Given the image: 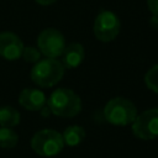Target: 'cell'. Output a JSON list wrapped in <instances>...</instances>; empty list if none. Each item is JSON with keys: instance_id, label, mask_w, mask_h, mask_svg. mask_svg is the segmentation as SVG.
<instances>
[{"instance_id": "obj_3", "label": "cell", "mask_w": 158, "mask_h": 158, "mask_svg": "<svg viewBox=\"0 0 158 158\" xmlns=\"http://www.w3.org/2000/svg\"><path fill=\"white\" fill-rule=\"evenodd\" d=\"M104 116L111 125L127 126L137 117V107L131 100L117 96L107 101L104 109Z\"/></svg>"}, {"instance_id": "obj_10", "label": "cell", "mask_w": 158, "mask_h": 158, "mask_svg": "<svg viewBox=\"0 0 158 158\" xmlns=\"http://www.w3.org/2000/svg\"><path fill=\"white\" fill-rule=\"evenodd\" d=\"M62 57V64L67 69H73L79 67L85 57L84 47L78 42H72L68 46H65Z\"/></svg>"}, {"instance_id": "obj_6", "label": "cell", "mask_w": 158, "mask_h": 158, "mask_svg": "<svg viewBox=\"0 0 158 158\" xmlns=\"http://www.w3.org/2000/svg\"><path fill=\"white\" fill-rule=\"evenodd\" d=\"M37 46L46 58L57 59L63 54L65 48V38L60 31L56 28H44L37 37Z\"/></svg>"}, {"instance_id": "obj_15", "label": "cell", "mask_w": 158, "mask_h": 158, "mask_svg": "<svg viewBox=\"0 0 158 158\" xmlns=\"http://www.w3.org/2000/svg\"><path fill=\"white\" fill-rule=\"evenodd\" d=\"M26 62L28 63H37L40 59H41V52L40 49L32 47V46H27V47H23V51H22V56H21Z\"/></svg>"}, {"instance_id": "obj_2", "label": "cell", "mask_w": 158, "mask_h": 158, "mask_svg": "<svg viewBox=\"0 0 158 158\" xmlns=\"http://www.w3.org/2000/svg\"><path fill=\"white\" fill-rule=\"evenodd\" d=\"M64 75L62 62L53 58L40 59L31 69L32 81L41 88H51L56 85Z\"/></svg>"}, {"instance_id": "obj_9", "label": "cell", "mask_w": 158, "mask_h": 158, "mask_svg": "<svg viewBox=\"0 0 158 158\" xmlns=\"http://www.w3.org/2000/svg\"><path fill=\"white\" fill-rule=\"evenodd\" d=\"M20 105L28 111H40L44 107L47 102V98L40 89L26 88L19 95Z\"/></svg>"}, {"instance_id": "obj_4", "label": "cell", "mask_w": 158, "mask_h": 158, "mask_svg": "<svg viewBox=\"0 0 158 158\" xmlns=\"http://www.w3.org/2000/svg\"><path fill=\"white\" fill-rule=\"evenodd\" d=\"M31 148L42 157L57 156L64 148L62 133L51 128L41 130L32 136Z\"/></svg>"}, {"instance_id": "obj_17", "label": "cell", "mask_w": 158, "mask_h": 158, "mask_svg": "<svg viewBox=\"0 0 158 158\" xmlns=\"http://www.w3.org/2000/svg\"><path fill=\"white\" fill-rule=\"evenodd\" d=\"M149 25L151 27H153L154 30H158V16L157 15H152L149 19Z\"/></svg>"}, {"instance_id": "obj_11", "label": "cell", "mask_w": 158, "mask_h": 158, "mask_svg": "<svg viewBox=\"0 0 158 158\" xmlns=\"http://www.w3.org/2000/svg\"><path fill=\"white\" fill-rule=\"evenodd\" d=\"M85 130L79 126V125H72V126H68L64 132L62 133V137H63V142L64 144L69 146V147H74V146H78L80 144L84 138H85Z\"/></svg>"}, {"instance_id": "obj_13", "label": "cell", "mask_w": 158, "mask_h": 158, "mask_svg": "<svg viewBox=\"0 0 158 158\" xmlns=\"http://www.w3.org/2000/svg\"><path fill=\"white\" fill-rule=\"evenodd\" d=\"M19 136L10 127H0V147L1 148H12L17 144Z\"/></svg>"}, {"instance_id": "obj_18", "label": "cell", "mask_w": 158, "mask_h": 158, "mask_svg": "<svg viewBox=\"0 0 158 158\" xmlns=\"http://www.w3.org/2000/svg\"><path fill=\"white\" fill-rule=\"evenodd\" d=\"M35 1L42 6H48V5H52L53 2H56L57 0H35Z\"/></svg>"}, {"instance_id": "obj_1", "label": "cell", "mask_w": 158, "mask_h": 158, "mask_svg": "<svg viewBox=\"0 0 158 158\" xmlns=\"http://www.w3.org/2000/svg\"><path fill=\"white\" fill-rule=\"evenodd\" d=\"M49 111L59 117H73L81 110V100L78 94L68 88L56 89L47 99Z\"/></svg>"}, {"instance_id": "obj_16", "label": "cell", "mask_w": 158, "mask_h": 158, "mask_svg": "<svg viewBox=\"0 0 158 158\" xmlns=\"http://www.w3.org/2000/svg\"><path fill=\"white\" fill-rule=\"evenodd\" d=\"M147 5L152 15L158 16V0H147Z\"/></svg>"}, {"instance_id": "obj_12", "label": "cell", "mask_w": 158, "mask_h": 158, "mask_svg": "<svg viewBox=\"0 0 158 158\" xmlns=\"http://www.w3.org/2000/svg\"><path fill=\"white\" fill-rule=\"evenodd\" d=\"M21 115L12 106L0 107V126L1 127H15L20 123Z\"/></svg>"}, {"instance_id": "obj_5", "label": "cell", "mask_w": 158, "mask_h": 158, "mask_svg": "<svg viewBox=\"0 0 158 158\" xmlns=\"http://www.w3.org/2000/svg\"><path fill=\"white\" fill-rule=\"evenodd\" d=\"M121 28V23L116 14L109 10H102L96 16L94 25H93V32L96 40L101 42H111L114 41Z\"/></svg>"}, {"instance_id": "obj_14", "label": "cell", "mask_w": 158, "mask_h": 158, "mask_svg": "<svg viewBox=\"0 0 158 158\" xmlns=\"http://www.w3.org/2000/svg\"><path fill=\"white\" fill-rule=\"evenodd\" d=\"M144 81L149 90L158 94V64L148 69V72L144 75Z\"/></svg>"}, {"instance_id": "obj_7", "label": "cell", "mask_w": 158, "mask_h": 158, "mask_svg": "<svg viewBox=\"0 0 158 158\" xmlns=\"http://www.w3.org/2000/svg\"><path fill=\"white\" fill-rule=\"evenodd\" d=\"M133 135L144 141L158 137V109H149L137 115L132 122Z\"/></svg>"}, {"instance_id": "obj_8", "label": "cell", "mask_w": 158, "mask_h": 158, "mask_svg": "<svg viewBox=\"0 0 158 158\" xmlns=\"http://www.w3.org/2000/svg\"><path fill=\"white\" fill-rule=\"evenodd\" d=\"M23 51V43L14 32L0 33V56L7 60H16L21 58Z\"/></svg>"}]
</instances>
